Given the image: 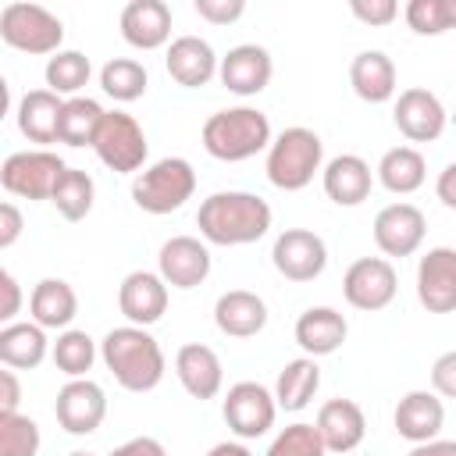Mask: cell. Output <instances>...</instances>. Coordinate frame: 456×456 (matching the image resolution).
Returning <instances> with one entry per match:
<instances>
[{"mask_svg": "<svg viewBox=\"0 0 456 456\" xmlns=\"http://www.w3.org/2000/svg\"><path fill=\"white\" fill-rule=\"evenodd\" d=\"M324 167V142L306 125H289L278 135H271L267 146V182L281 192H299L314 182V175Z\"/></svg>", "mask_w": 456, "mask_h": 456, "instance_id": "4", "label": "cell"}, {"mask_svg": "<svg viewBox=\"0 0 456 456\" xmlns=\"http://www.w3.org/2000/svg\"><path fill=\"white\" fill-rule=\"evenodd\" d=\"M93 153L118 175H139L150 157V142L142 125L125 110H103L100 128L93 135Z\"/></svg>", "mask_w": 456, "mask_h": 456, "instance_id": "7", "label": "cell"}, {"mask_svg": "<svg viewBox=\"0 0 456 456\" xmlns=\"http://www.w3.org/2000/svg\"><path fill=\"white\" fill-rule=\"evenodd\" d=\"M417 299L428 314L456 310V249L431 246L417 264Z\"/></svg>", "mask_w": 456, "mask_h": 456, "instance_id": "17", "label": "cell"}, {"mask_svg": "<svg viewBox=\"0 0 456 456\" xmlns=\"http://www.w3.org/2000/svg\"><path fill=\"white\" fill-rule=\"evenodd\" d=\"M271 75H274V61L260 43H239L224 57H217V78L235 96L264 93L271 86Z\"/></svg>", "mask_w": 456, "mask_h": 456, "instance_id": "16", "label": "cell"}, {"mask_svg": "<svg viewBox=\"0 0 456 456\" xmlns=\"http://www.w3.org/2000/svg\"><path fill=\"white\" fill-rule=\"evenodd\" d=\"M271 264L285 281L303 285V281H314L324 274L328 246L310 228H285V232H278V239L271 246Z\"/></svg>", "mask_w": 456, "mask_h": 456, "instance_id": "11", "label": "cell"}, {"mask_svg": "<svg viewBox=\"0 0 456 456\" xmlns=\"http://www.w3.org/2000/svg\"><path fill=\"white\" fill-rule=\"evenodd\" d=\"M392 424H395V435L406 438L410 445L431 442L445 428V399H438L431 388H413L395 403Z\"/></svg>", "mask_w": 456, "mask_h": 456, "instance_id": "19", "label": "cell"}, {"mask_svg": "<svg viewBox=\"0 0 456 456\" xmlns=\"http://www.w3.org/2000/svg\"><path fill=\"white\" fill-rule=\"evenodd\" d=\"M403 18L417 36H442L456 25V4L452 0H410L403 7Z\"/></svg>", "mask_w": 456, "mask_h": 456, "instance_id": "39", "label": "cell"}, {"mask_svg": "<svg viewBox=\"0 0 456 456\" xmlns=\"http://www.w3.org/2000/svg\"><path fill=\"white\" fill-rule=\"evenodd\" d=\"M68 456H96V452H89V449H75V452H68Z\"/></svg>", "mask_w": 456, "mask_h": 456, "instance_id": "52", "label": "cell"}, {"mask_svg": "<svg viewBox=\"0 0 456 456\" xmlns=\"http://www.w3.org/2000/svg\"><path fill=\"white\" fill-rule=\"evenodd\" d=\"M57 114H61V96L50 89H28L18 103V132L36 142V150H46L57 142Z\"/></svg>", "mask_w": 456, "mask_h": 456, "instance_id": "32", "label": "cell"}, {"mask_svg": "<svg viewBox=\"0 0 456 456\" xmlns=\"http://www.w3.org/2000/svg\"><path fill=\"white\" fill-rule=\"evenodd\" d=\"M93 200H96V182L82 167H64L50 192V203L64 221H82L93 210Z\"/></svg>", "mask_w": 456, "mask_h": 456, "instance_id": "35", "label": "cell"}, {"mask_svg": "<svg viewBox=\"0 0 456 456\" xmlns=\"http://www.w3.org/2000/svg\"><path fill=\"white\" fill-rule=\"evenodd\" d=\"M68 164L53 150H18L0 164V185L18 200H50L53 182Z\"/></svg>", "mask_w": 456, "mask_h": 456, "instance_id": "9", "label": "cell"}, {"mask_svg": "<svg viewBox=\"0 0 456 456\" xmlns=\"http://www.w3.org/2000/svg\"><path fill=\"white\" fill-rule=\"evenodd\" d=\"M406 456H456V442L452 438H431V442L413 445Z\"/></svg>", "mask_w": 456, "mask_h": 456, "instance_id": "49", "label": "cell"}, {"mask_svg": "<svg viewBox=\"0 0 456 456\" xmlns=\"http://www.w3.org/2000/svg\"><path fill=\"white\" fill-rule=\"evenodd\" d=\"M107 456H167V449H164L160 438H153V435H139V438L121 442V445H118L114 452H107Z\"/></svg>", "mask_w": 456, "mask_h": 456, "instance_id": "46", "label": "cell"}, {"mask_svg": "<svg viewBox=\"0 0 456 456\" xmlns=\"http://www.w3.org/2000/svg\"><path fill=\"white\" fill-rule=\"evenodd\" d=\"M207 456H253V452H249L242 442H232V438H228V442L210 445V452H207Z\"/></svg>", "mask_w": 456, "mask_h": 456, "instance_id": "50", "label": "cell"}, {"mask_svg": "<svg viewBox=\"0 0 456 456\" xmlns=\"http://www.w3.org/2000/svg\"><path fill=\"white\" fill-rule=\"evenodd\" d=\"M0 39L18 53L53 57L64 43V21L43 4L14 0L0 11Z\"/></svg>", "mask_w": 456, "mask_h": 456, "instance_id": "6", "label": "cell"}, {"mask_svg": "<svg viewBox=\"0 0 456 456\" xmlns=\"http://www.w3.org/2000/svg\"><path fill=\"white\" fill-rule=\"evenodd\" d=\"M96 356H100L96 342H93L86 331H78V328H64V331L57 335V342L50 346L53 367H57L61 374H68V378H86V374L93 370Z\"/></svg>", "mask_w": 456, "mask_h": 456, "instance_id": "37", "label": "cell"}, {"mask_svg": "<svg viewBox=\"0 0 456 456\" xmlns=\"http://www.w3.org/2000/svg\"><path fill=\"white\" fill-rule=\"evenodd\" d=\"M435 192H438V203H442V207L456 210V164H445V167L438 171V185H435Z\"/></svg>", "mask_w": 456, "mask_h": 456, "instance_id": "48", "label": "cell"}, {"mask_svg": "<svg viewBox=\"0 0 456 456\" xmlns=\"http://www.w3.org/2000/svg\"><path fill=\"white\" fill-rule=\"evenodd\" d=\"M374 178L392 196H410L428 182V160L417 146H392V150L381 153V160L374 167Z\"/></svg>", "mask_w": 456, "mask_h": 456, "instance_id": "30", "label": "cell"}, {"mask_svg": "<svg viewBox=\"0 0 456 456\" xmlns=\"http://www.w3.org/2000/svg\"><path fill=\"white\" fill-rule=\"evenodd\" d=\"M196 192V171L185 157H160L150 167H142L132 182V203L153 217L175 214L192 200Z\"/></svg>", "mask_w": 456, "mask_h": 456, "instance_id": "5", "label": "cell"}, {"mask_svg": "<svg viewBox=\"0 0 456 456\" xmlns=\"http://www.w3.org/2000/svg\"><path fill=\"white\" fill-rule=\"evenodd\" d=\"M43 445L39 424L21 410L0 413V456H36Z\"/></svg>", "mask_w": 456, "mask_h": 456, "instance_id": "38", "label": "cell"}, {"mask_svg": "<svg viewBox=\"0 0 456 456\" xmlns=\"http://www.w3.org/2000/svg\"><path fill=\"white\" fill-rule=\"evenodd\" d=\"M7 110H11V86H7V78L0 75V121L7 118Z\"/></svg>", "mask_w": 456, "mask_h": 456, "instance_id": "51", "label": "cell"}, {"mask_svg": "<svg viewBox=\"0 0 456 456\" xmlns=\"http://www.w3.org/2000/svg\"><path fill=\"white\" fill-rule=\"evenodd\" d=\"M395 292H399V274L385 256H360L342 274V296L353 310L378 314L395 299Z\"/></svg>", "mask_w": 456, "mask_h": 456, "instance_id": "10", "label": "cell"}, {"mask_svg": "<svg viewBox=\"0 0 456 456\" xmlns=\"http://www.w3.org/2000/svg\"><path fill=\"white\" fill-rule=\"evenodd\" d=\"M25 232V214L18 203L0 200V249H11Z\"/></svg>", "mask_w": 456, "mask_h": 456, "instance_id": "45", "label": "cell"}, {"mask_svg": "<svg viewBox=\"0 0 456 456\" xmlns=\"http://www.w3.org/2000/svg\"><path fill=\"white\" fill-rule=\"evenodd\" d=\"M296 346L303 349V356L317 360V356H331L342 349L346 335H349V321L335 310V306H310L296 317Z\"/></svg>", "mask_w": 456, "mask_h": 456, "instance_id": "25", "label": "cell"}, {"mask_svg": "<svg viewBox=\"0 0 456 456\" xmlns=\"http://www.w3.org/2000/svg\"><path fill=\"white\" fill-rule=\"evenodd\" d=\"M431 392L438 399H452L456 395V353H442L431 367Z\"/></svg>", "mask_w": 456, "mask_h": 456, "instance_id": "44", "label": "cell"}, {"mask_svg": "<svg viewBox=\"0 0 456 456\" xmlns=\"http://www.w3.org/2000/svg\"><path fill=\"white\" fill-rule=\"evenodd\" d=\"M221 417H224L228 431L239 442H249V438H260V435H267L274 428L278 406H274V395H271L267 385L235 381L221 399Z\"/></svg>", "mask_w": 456, "mask_h": 456, "instance_id": "8", "label": "cell"}, {"mask_svg": "<svg viewBox=\"0 0 456 456\" xmlns=\"http://www.w3.org/2000/svg\"><path fill=\"white\" fill-rule=\"evenodd\" d=\"M100 360L125 392H153L167 370L160 342L135 324L110 328L100 342Z\"/></svg>", "mask_w": 456, "mask_h": 456, "instance_id": "2", "label": "cell"}, {"mask_svg": "<svg viewBox=\"0 0 456 456\" xmlns=\"http://www.w3.org/2000/svg\"><path fill=\"white\" fill-rule=\"evenodd\" d=\"M424 235H428V217L417 203L399 200L374 214V246L381 249L385 260L413 256L424 246Z\"/></svg>", "mask_w": 456, "mask_h": 456, "instance_id": "12", "label": "cell"}, {"mask_svg": "<svg viewBox=\"0 0 456 456\" xmlns=\"http://www.w3.org/2000/svg\"><path fill=\"white\" fill-rule=\"evenodd\" d=\"M118 25L132 50H160L171 43V7L164 0H128Z\"/></svg>", "mask_w": 456, "mask_h": 456, "instance_id": "20", "label": "cell"}, {"mask_svg": "<svg viewBox=\"0 0 456 456\" xmlns=\"http://www.w3.org/2000/svg\"><path fill=\"white\" fill-rule=\"evenodd\" d=\"M264 456H328V452H324V445H321L317 428L306 424V420H296V424L281 428V431L271 438V445H267Z\"/></svg>", "mask_w": 456, "mask_h": 456, "instance_id": "40", "label": "cell"}, {"mask_svg": "<svg viewBox=\"0 0 456 456\" xmlns=\"http://www.w3.org/2000/svg\"><path fill=\"white\" fill-rule=\"evenodd\" d=\"M89 75H93V64L82 50H57L53 57H46V68H43L46 89L61 100L82 96V89L89 86Z\"/></svg>", "mask_w": 456, "mask_h": 456, "instance_id": "34", "label": "cell"}, {"mask_svg": "<svg viewBox=\"0 0 456 456\" xmlns=\"http://www.w3.org/2000/svg\"><path fill=\"white\" fill-rule=\"evenodd\" d=\"M50 356V338L32 321H11L0 328V367L7 370H36Z\"/></svg>", "mask_w": 456, "mask_h": 456, "instance_id": "29", "label": "cell"}, {"mask_svg": "<svg viewBox=\"0 0 456 456\" xmlns=\"http://www.w3.org/2000/svg\"><path fill=\"white\" fill-rule=\"evenodd\" d=\"M317 388H321V367H317V360L296 356V360H289V363L278 370L271 395H274V406H278V410L299 413V410L310 406V399L317 395Z\"/></svg>", "mask_w": 456, "mask_h": 456, "instance_id": "31", "label": "cell"}, {"mask_svg": "<svg viewBox=\"0 0 456 456\" xmlns=\"http://www.w3.org/2000/svg\"><path fill=\"white\" fill-rule=\"evenodd\" d=\"M146 86H150L146 64L135 61V57H110V61L100 68V89H103L114 103H135V100H142Z\"/></svg>", "mask_w": 456, "mask_h": 456, "instance_id": "36", "label": "cell"}, {"mask_svg": "<svg viewBox=\"0 0 456 456\" xmlns=\"http://www.w3.org/2000/svg\"><path fill=\"white\" fill-rule=\"evenodd\" d=\"M167 296L171 289L160 281L157 271H128L118 285V310L128 324L150 328L167 314Z\"/></svg>", "mask_w": 456, "mask_h": 456, "instance_id": "18", "label": "cell"}, {"mask_svg": "<svg viewBox=\"0 0 456 456\" xmlns=\"http://www.w3.org/2000/svg\"><path fill=\"white\" fill-rule=\"evenodd\" d=\"M324 196L338 207H360L374 189V171L356 153H338L321 167Z\"/></svg>", "mask_w": 456, "mask_h": 456, "instance_id": "24", "label": "cell"}, {"mask_svg": "<svg viewBox=\"0 0 456 456\" xmlns=\"http://www.w3.org/2000/svg\"><path fill=\"white\" fill-rule=\"evenodd\" d=\"M271 203L246 189L210 192L196 210V228L207 246H249L271 232Z\"/></svg>", "mask_w": 456, "mask_h": 456, "instance_id": "1", "label": "cell"}, {"mask_svg": "<svg viewBox=\"0 0 456 456\" xmlns=\"http://www.w3.org/2000/svg\"><path fill=\"white\" fill-rule=\"evenodd\" d=\"M164 68L178 86L200 89L217 75V53L203 36H175L167 43Z\"/></svg>", "mask_w": 456, "mask_h": 456, "instance_id": "23", "label": "cell"}, {"mask_svg": "<svg viewBox=\"0 0 456 456\" xmlns=\"http://www.w3.org/2000/svg\"><path fill=\"white\" fill-rule=\"evenodd\" d=\"M324 452H353L367 435V417L356 399H328L314 420Z\"/></svg>", "mask_w": 456, "mask_h": 456, "instance_id": "22", "label": "cell"}, {"mask_svg": "<svg viewBox=\"0 0 456 456\" xmlns=\"http://www.w3.org/2000/svg\"><path fill=\"white\" fill-rule=\"evenodd\" d=\"M271 118L260 110V107H249V103H239V107H228V110H217L203 121V150L214 157V160H224V164H239V160H249L256 153H264L271 146Z\"/></svg>", "mask_w": 456, "mask_h": 456, "instance_id": "3", "label": "cell"}, {"mask_svg": "<svg viewBox=\"0 0 456 456\" xmlns=\"http://www.w3.org/2000/svg\"><path fill=\"white\" fill-rule=\"evenodd\" d=\"M100 118H103V107L93 96H68V100H61L57 142H64V146H93Z\"/></svg>", "mask_w": 456, "mask_h": 456, "instance_id": "33", "label": "cell"}, {"mask_svg": "<svg viewBox=\"0 0 456 456\" xmlns=\"http://www.w3.org/2000/svg\"><path fill=\"white\" fill-rule=\"evenodd\" d=\"M175 378H178V385H182L192 399H200V403L221 395V388H224L221 356H217L210 346H203V342H185V346L175 353Z\"/></svg>", "mask_w": 456, "mask_h": 456, "instance_id": "21", "label": "cell"}, {"mask_svg": "<svg viewBox=\"0 0 456 456\" xmlns=\"http://www.w3.org/2000/svg\"><path fill=\"white\" fill-rule=\"evenodd\" d=\"M349 11H353L356 21H363L370 28L392 25L399 18V4L395 0H349Z\"/></svg>", "mask_w": 456, "mask_h": 456, "instance_id": "41", "label": "cell"}, {"mask_svg": "<svg viewBox=\"0 0 456 456\" xmlns=\"http://www.w3.org/2000/svg\"><path fill=\"white\" fill-rule=\"evenodd\" d=\"M53 417L75 438L93 435L107 417V392L93 378H68L53 399Z\"/></svg>", "mask_w": 456, "mask_h": 456, "instance_id": "13", "label": "cell"}, {"mask_svg": "<svg viewBox=\"0 0 456 456\" xmlns=\"http://www.w3.org/2000/svg\"><path fill=\"white\" fill-rule=\"evenodd\" d=\"M28 314L43 331H64L78 314V296L64 278H39L28 296Z\"/></svg>", "mask_w": 456, "mask_h": 456, "instance_id": "28", "label": "cell"}, {"mask_svg": "<svg viewBox=\"0 0 456 456\" xmlns=\"http://www.w3.org/2000/svg\"><path fill=\"white\" fill-rule=\"evenodd\" d=\"M21 306H25V292H21L18 278L7 267H0V328L11 324V321H18Z\"/></svg>", "mask_w": 456, "mask_h": 456, "instance_id": "43", "label": "cell"}, {"mask_svg": "<svg viewBox=\"0 0 456 456\" xmlns=\"http://www.w3.org/2000/svg\"><path fill=\"white\" fill-rule=\"evenodd\" d=\"M349 86L363 103H388L399 89V71L385 50H360L349 61Z\"/></svg>", "mask_w": 456, "mask_h": 456, "instance_id": "27", "label": "cell"}, {"mask_svg": "<svg viewBox=\"0 0 456 456\" xmlns=\"http://www.w3.org/2000/svg\"><path fill=\"white\" fill-rule=\"evenodd\" d=\"M21 406V381L14 370L0 367V413H14Z\"/></svg>", "mask_w": 456, "mask_h": 456, "instance_id": "47", "label": "cell"}, {"mask_svg": "<svg viewBox=\"0 0 456 456\" xmlns=\"http://www.w3.org/2000/svg\"><path fill=\"white\" fill-rule=\"evenodd\" d=\"M210 246L196 235H171L157 253V274L167 289H196L210 274Z\"/></svg>", "mask_w": 456, "mask_h": 456, "instance_id": "14", "label": "cell"}, {"mask_svg": "<svg viewBox=\"0 0 456 456\" xmlns=\"http://www.w3.org/2000/svg\"><path fill=\"white\" fill-rule=\"evenodd\" d=\"M192 11L210 25H232L246 14V0H192Z\"/></svg>", "mask_w": 456, "mask_h": 456, "instance_id": "42", "label": "cell"}, {"mask_svg": "<svg viewBox=\"0 0 456 456\" xmlns=\"http://www.w3.org/2000/svg\"><path fill=\"white\" fill-rule=\"evenodd\" d=\"M214 324L228 338H253L267 328V303L249 289H228L214 303Z\"/></svg>", "mask_w": 456, "mask_h": 456, "instance_id": "26", "label": "cell"}, {"mask_svg": "<svg viewBox=\"0 0 456 456\" xmlns=\"http://www.w3.org/2000/svg\"><path fill=\"white\" fill-rule=\"evenodd\" d=\"M392 121H395L403 139H410V142H435L445 132V103L431 89L410 86V89H403L395 96Z\"/></svg>", "mask_w": 456, "mask_h": 456, "instance_id": "15", "label": "cell"}]
</instances>
